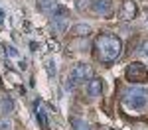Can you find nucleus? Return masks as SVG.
I'll list each match as a JSON object with an SVG mask.
<instances>
[{"mask_svg":"<svg viewBox=\"0 0 148 130\" xmlns=\"http://www.w3.org/2000/svg\"><path fill=\"white\" fill-rule=\"evenodd\" d=\"M0 87H2V83H0Z\"/></svg>","mask_w":148,"mask_h":130,"instance_id":"6ab92c4d","label":"nucleus"},{"mask_svg":"<svg viewBox=\"0 0 148 130\" xmlns=\"http://www.w3.org/2000/svg\"><path fill=\"white\" fill-rule=\"evenodd\" d=\"M75 130H91L85 122H81V120H75Z\"/></svg>","mask_w":148,"mask_h":130,"instance_id":"ddd939ff","label":"nucleus"},{"mask_svg":"<svg viewBox=\"0 0 148 130\" xmlns=\"http://www.w3.org/2000/svg\"><path fill=\"white\" fill-rule=\"evenodd\" d=\"M71 34L73 35H89L91 34V26H85V24H77L71 28Z\"/></svg>","mask_w":148,"mask_h":130,"instance_id":"9d476101","label":"nucleus"},{"mask_svg":"<svg viewBox=\"0 0 148 130\" xmlns=\"http://www.w3.org/2000/svg\"><path fill=\"white\" fill-rule=\"evenodd\" d=\"M0 106H2V112H12V101L10 99H2V103H0Z\"/></svg>","mask_w":148,"mask_h":130,"instance_id":"f8f14e48","label":"nucleus"},{"mask_svg":"<svg viewBox=\"0 0 148 130\" xmlns=\"http://www.w3.org/2000/svg\"><path fill=\"white\" fill-rule=\"evenodd\" d=\"M101 93H103V81L99 77H91L89 83H87V95L91 99H99Z\"/></svg>","mask_w":148,"mask_h":130,"instance_id":"39448f33","label":"nucleus"},{"mask_svg":"<svg viewBox=\"0 0 148 130\" xmlns=\"http://www.w3.org/2000/svg\"><path fill=\"white\" fill-rule=\"evenodd\" d=\"M6 53H8L10 57H18V51H16V49H14L12 46H8V47H6Z\"/></svg>","mask_w":148,"mask_h":130,"instance_id":"dca6fc26","label":"nucleus"},{"mask_svg":"<svg viewBox=\"0 0 148 130\" xmlns=\"http://www.w3.org/2000/svg\"><path fill=\"white\" fill-rule=\"evenodd\" d=\"M93 12H97V14H103V16H107L109 12H111V4L107 2V0H95L91 4Z\"/></svg>","mask_w":148,"mask_h":130,"instance_id":"6e6552de","label":"nucleus"},{"mask_svg":"<svg viewBox=\"0 0 148 130\" xmlns=\"http://www.w3.org/2000/svg\"><path fill=\"white\" fill-rule=\"evenodd\" d=\"M134 16H136V4L132 0H125L123 2V8L119 12V18L121 20H132Z\"/></svg>","mask_w":148,"mask_h":130,"instance_id":"423d86ee","label":"nucleus"},{"mask_svg":"<svg viewBox=\"0 0 148 130\" xmlns=\"http://www.w3.org/2000/svg\"><path fill=\"white\" fill-rule=\"evenodd\" d=\"M121 103L130 114H142L144 110H148V91L144 89H125L123 97H121Z\"/></svg>","mask_w":148,"mask_h":130,"instance_id":"f03ea898","label":"nucleus"},{"mask_svg":"<svg viewBox=\"0 0 148 130\" xmlns=\"http://www.w3.org/2000/svg\"><path fill=\"white\" fill-rule=\"evenodd\" d=\"M36 118H38V122H40L44 128H47V110L44 108V105H42L40 99L36 101Z\"/></svg>","mask_w":148,"mask_h":130,"instance_id":"0eeeda50","label":"nucleus"},{"mask_svg":"<svg viewBox=\"0 0 148 130\" xmlns=\"http://www.w3.org/2000/svg\"><path fill=\"white\" fill-rule=\"evenodd\" d=\"M51 24H53L56 32H63L67 26V16H51Z\"/></svg>","mask_w":148,"mask_h":130,"instance_id":"1a4fd4ad","label":"nucleus"},{"mask_svg":"<svg viewBox=\"0 0 148 130\" xmlns=\"http://www.w3.org/2000/svg\"><path fill=\"white\" fill-rule=\"evenodd\" d=\"M126 79L134 85H142L148 83V67L140 61H132L128 67H126Z\"/></svg>","mask_w":148,"mask_h":130,"instance_id":"7ed1b4c3","label":"nucleus"},{"mask_svg":"<svg viewBox=\"0 0 148 130\" xmlns=\"http://www.w3.org/2000/svg\"><path fill=\"white\" fill-rule=\"evenodd\" d=\"M111 130H116V128H111Z\"/></svg>","mask_w":148,"mask_h":130,"instance_id":"a211bd4d","label":"nucleus"},{"mask_svg":"<svg viewBox=\"0 0 148 130\" xmlns=\"http://www.w3.org/2000/svg\"><path fill=\"white\" fill-rule=\"evenodd\" d=\"M47 73H49V77H53V75H56V63H53V61H49V63H47Z\"/></svg>","mask_w":148,"mask_h":130,"instance_id":"4468645a","label":"nucleus"},{"mask_svg":"<svg viewBox=\"0 0 148 130\" xmlns=\"http://www.w3.org/2000/svg\"><path fill=\"white\" fill-rule=\"evenodd\" d=\"M91 77V67L87 63H77L73 69H71V75L67 77V83H65V89H73L77 83H83Z\"/></svg>","mask_w":148,"mask_h":130,"instance_id":"20e7f679","label":"nucleus"},{"mask_svg":"<svg viewBox=\"0 0 148 130\" xmlns=\"http://www.w3.org/2000/svg\"><path fill=\"white\" fill-rule=\"evenodd\" d=\"M12 128H14L12 118H0V130H12Z\"/></svg>","mask_w":148,"mask_h":130,"instance_id":"9b49d317","label":"nucleus"},{"mask_svg":"<svg viewBox=\"0 0 148 130\" xmlns=\"http://www.w3.org/2000/svg\"><path fill=\"white\" fill-rule=\"evenodd\" d=\"M142 53H144V55H146V57H148V44H146V46H144V49H142Z\"/></svg>","mask_w":148,"mask_h":130,"instance_id":"f3484780","label":"nucleus"},{"mask_svg":"<svg viewBox=\"0 0 148 130\" xmlns=\"http://www.w3.org/2000/svg\"><path fill=\"white\" fill-rule=\"evenodd\" d=\"M38 4H40V8H42V10H47V8L51 6V2H49V0H38Z\"/></svg>","mask_w":148,"mask_h":130,"instance_id":"2eb2a0df","label":"nucleus"},{"mask_svg":"<svg viewBox=\"0 0 148 130\" xmlns=\"http://www.w3.org/2000/svg\"><path fill=\"white\" fill-rule=\"evenodd\" d=\"M95 49H97V57L101 63L111 65L123 53V42L121 37H116L114 34H101L95 39Z\"/></svg>","mask_w":148,"mask_h":130,"instance_id":"f257e3e1","label":"nucleus"}]
</instances>
